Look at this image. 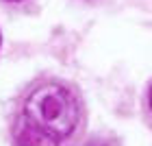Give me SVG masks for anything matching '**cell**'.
<instances>
[{
    "mask_svg": "<svg viewBox=\"0 0 152 146\" xmlns=\"http://www.w3.org/2000/svg\"><path fill=\"white\" fill-rule=\"evenodd\" d=\"M80 100L65 83L41 81L28 89L22 100L20 118L54 140H70L80 124Z\"/></svg>",
    "mask_w": 152,
    "mask_h": 146,
    "instance_id": "1",
    "label": "cell"
},
{
    "mask_svg": "<svg viewBox=\"0 0 152 146\" xmlns=\"http://www.w3.org/2000/svg\"><path fill=\"white\" fill-rule=\"evenodd\" d=\"M85 146H120L115 137H91Z\"/></svg>",
    "mask_w": 152,
    "mask_h": 146,
    "instance_id": "3",
    "label": "cell"
},
{
    "mask_svg": "<svg viewBox=\"0 0 152 146\" xmlns=\"http://www.w3.org/2000/svg\"><path fill=\"white\" fill-rule=\"evenodd\" d=\"M0 46H2V33H0Z\"/></svg>",
    "mask_w": 152,
    "mask_h": 146,
    "instance_id": "6",
    "label": "cell"
},
{
    "mask_svg": "<svg viewBox=\"0 0 152 146\" xmlns=\"http://www.w3.org/2000/svg\"><path fill=\"white\" fill-rule=\"evenodd\" d=\"M4 2H13V4H18V2H24V0H4Z\"/></svg>",
    "mask_w": 152,
    "mask_h": 146,
    "instance_id": "5",
    "label": "cell"
},
{
    "mask_svg": "<svg viewBox=\"0 0 152 146\" xmlns=\"http://www.w3.org/2000/svg\"><path fill=\"white\" fill-rule=\"evenodd\" d=\"M148 107H150V111H152V85L148 87Z\"/></svg>",
    "mask_w": 152,
    "mask_h": 146,
    "instance_id": "4",
    "label": "cell"
},
{
    "mask_svg": "<svg viewBox=\"0 0 152 146\" xmlns=\"http://www.w3.org/2000/svg\"><path fill=\"white\" fill-rule=\"evenodd\" d=\"M13 142H15V146H61L59 140H54L52 135H48V133H44V131L26 124L22 118H18Z\"/></svg>",
    "mask_w": 152,
    "mask_h": 146,
    "instance_id": "2",
    "label": "cell"
}]
</instances>
